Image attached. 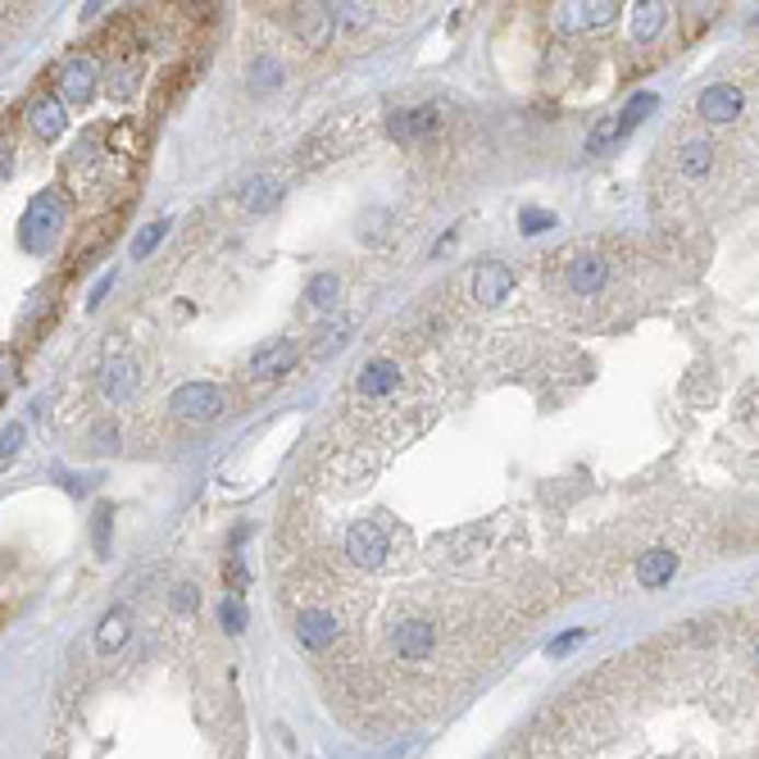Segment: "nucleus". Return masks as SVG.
I'll return each mask as SVG.
<instances>
[{
    "mask_svg": "<svg viewBox=\"0 0 759 759\" xmlns=\"http://www.w3.org/2000/svg\"><path fill=\"white\" fill-rule=\"evenodd\" d=\"M492 314L469 296L433 300L382 332L327 405L268 532V596L323 710L350 737L418 733L487 682L564 605L591 596L564 555L492 519L478 501L551 509L636 587L610 519L568 482H532L482 446V414L514 346L505 323L482 396Z\"/></svg>",
    "mask_w": 759,
    "mask_h": 759,
    "instance_id": "obj_1",
    "label": "nucleus"
},
{
    "mask_svg": "<svg viewBox=\"0 0 759 759\" xmlns=\"http://www.w3.org/2000/svg\"><path fill=\"white\" fill-rule=\"evenodd\" d=\"M591 337L651 346L655 441L701 564L759 551V46L655 141L646 232H610Z\"/></svg>",
    "mask_w": 759,
    "mask_h": 759,
    "instance_id": "obj_2",
    "label": "nucleus"
},
{
    "mask_svg": "<svg viewBox=\"0 0 759 759\" xmlns=\"http://www.w3.org/2000/svg\"><path fill=\"white\" fill-rule=\"evenodd\" d=\"M42 759H251V714L200 587L150 573L65 655Z\"/></svg>",
    "mask_w": 759,
    "mask_h": 759,
    "instance_id": "obj_3",
    "label": "nucleus"
},
{
    "mask_svg": "<svg viewBox=\"0 0 759 759\" xmlns=\"http://www.w3.org/2000/svg\"><path fill=\"white\" fill-rule=\"evenodd\" d=\"M496 759H759V605H714L605 655Z\"/></svg>",
    "mask_w": 759,
    "mask_h": 759,
    "instance_id": "obj_4",
    "label": "nucleus"
},
{
    "mask_svg": "<svg viewBox=\"0 0 759 759\" xmlns=\"http://www.w3.org/2000/svg\"><path fill=\"white\" fill-rule=\"evenodd\" d=\"M173 410H177L182 418H215V414L223 410V391L209 387V382H192V387L173 401Z\"/></svg>",
    "mask_w": 759,
    "mask_h": 759,
    "instance_id": "obj_5",
    "label": "nucleus"
},
{
    "mask_svg": "<svg viewBox=\"0 0 759 759\" xmlns=\"http://www.w3.org/2000/svg\"><path fill=\"white\" fill-rule=\"evenodd\" d=\"M291 364H296V342H278V346L260 350V359H255V373L273 378V373H287Z\"/></svg>",
    "mask_w": 759,
    "mask_h": 759,
    "instance_id": "obj_6",
    "label": "nucleus"
},
{
    "mask_svg": "<svg viewBox=\"0 0 759 759\" xmlns=\"http://www.w3.org/2000/svg\"><path fill=\"white\" fill-rule=\"evenodd\" d=\"M332 291H337V278H319L310 287V300H314V306H332Z\"/></svg>",
    "mask_w": 759,
    "mask_h": 759,
    "instance_id": "obj_7",
    "label": "nucleus"
},
{
    "mask_svg": "<svg viewBox=\"0 0 759 759\" xmlns=\"http://www.w3.org/2000/svg\"><path fill=\"white\" fill-rule=\"evenodd\" d=\"M524 223H528V232H541V228H555V219H551V215H537V209H528V215H524Z\"/></svg>",
    "mask_w": 759,
    "mask_h": 759,
    "instance_id": "obj_8",
    "label": "nucleus"
}]
</instances>
